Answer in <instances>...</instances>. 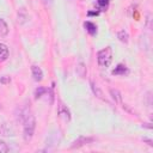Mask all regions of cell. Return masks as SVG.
<instances>
[{
    "mask_svg": "<svg viewBox=\"0 0 153 153\" xmlns=\"http://www.w3.org/2000/svg\"><path fill=\"white\" fill-rule=\"evenodd\" d=\"M97 60L100 67H109L112 61V49L110 47H106L99 50L97 54Z\"/></svg>",
    "mask_w": 153,
    "mask_h": 153,
    "instance_id": "cell-1",
    "label": "cell"
},
{
    "mask_svg": "<svg viewBox=\"0 0 153 153\" xmlns=\"http://www.w3.org/2000/svg\"><path fill=\"white\" fill-rule=\"evenodd\" d=\"M33 129H35V118L31 114L27 112L25 115V120H24V137H25V140H30L32 137Z\"/></svg>",
    "mask_w": 153,
    "mask_h": 153,
    "instance_id": "cell-2",
    "label": "cell"
},
{
    "mask_svg": "<svg viewBox=\"0 0 153 153\" xmlns=\"http://www.w3.org/2000/svg\"><path fill=\"white\" fill-rule=\"evenodd\" d=\"M32 75H33V79L36 81H41L43 79V73H42V69L37 66H32Z\"/></svg>",
    "mask_w": 153,
    "mask_h": 153,
    "instance_id": "cell-3",
    "label": "cell"
},
{
    "mask_svg": "<svg viewBox=\"0 0 153 153\" xmlns=\"http://www.w3.org/2000/svg\"><path fill=\"white\" fill-rule=\"evenodd\" d=\"M84 26H85L86 31H87L90 35H96V32H97V26H96L93 23H91V22H85V23H84Z\"/></svg>",
    "mask_w": 153,
    "mask_h": 153,
    "instance_id": "cell-4",
    "label": "cell"
},
{
    "mask_svg": "<svg viewBox=\"0 0 153 153\" xmlns=\"http://www.w3.org/2000/svg\"><path fill=\"white\" fill-rule=\"evenodd\" d=\"M7 57H8V49L5 44L0 43V62L5 61Z\"/></svg>",
    "mask_w": 153,
    "mask_h": 153,
    "instance_id": "cell-5",
    "label": "cell"
},
{
    "mask_svg": "<svg viewBox=\"0 0 153 153\" xmlns=\"http://www.w3.org/2000/svg\"><path fill=\"white\" fill-rule=\"evenodd\" d=\"M126 73H128V69H127L126 66H123V65H118V66L112 71V74H114V75H124Z\"/></svg>",
    "mask_w": 153,
    "mask_h": 153,
    "instance_id": "cell-6",
    "label": "cell"
},
{
    "mask_svg": "<svg viewBox=\"0 0 153 153\" xmlns=\"http://www.w3.org/2000/svg\"><path fill=\"white\" fill-rule=\"evenodd\" d=\"M8 33V26L5 23V20L0 19V38H4Z\"/></svg>",
    "mask_w": 153,
    "mask_h": 153,
    "instance_id": "cell-7",
    "label": "cell"
},
{
    "mask_svg": "<svg viewBox=\"0 0 153 153\" xmlns=\"http://www.w3.org/2000/svg\"><path fill=\"white\" fill-rule=\"evenodd\" d=\"M88 141H92L91 139H86V137H80L79 140H76L73 145H72V148H75V147H80V146H82V145H85L86 142H88Z\"/></svg>",
    "mask_w": 153,
    "mask_h": 153,
    "instance_id": "cell-8",
    "label": "cell"
},
{
    "mask_svg": "<svg viewBox=\"0 0 153 153\" xmlns=\"http://www.w3.org/2000/svg\"><path fill=\"white\" fill-rule=\"evenodd\" d=\"M76 72H78V74L80 75V76H85V74H86V69H85V67H84V65L82 63H79V66L76 67Z\"/></svg>",
    "mask_w": 153,
    "mask_h": 153,
    "instance_id": "cell-9",
    "label": "cell"
},
{
    "mask_svg": "<svg viewBox=\"0 0 153 153\" xmlns=\"http://www.w3.org/2000/svg\"><path fill=\"white\" fill-rule=\"evenodd\" d=\"M118 38H120L121 42L127 43V42H128V35H127V32H124V31H120V32H118Z\"/></svg>",
    "mask_w": 153,
    "mask_h": 153,
    "instance_id": "cell-10",
    "label": "cell"
},
{
    "mask_svg": "<svg viewBox=\"0 0 153 153\" xmlns=\"http://www.w3.org/2000/svg\"><path fill=\"white\" fill-rule=\"evenodd\" d=\"M6 152H8V147L2 140H0V153H6Z\"/></svg>",
    "mask_w": 153,
    "mask_h": 153,
    "instance_id": "cell-11",
    "label": "cell"
},
{
    "mask_svg": "<svg viewBox=\"0 0 153 153\" xmlns=\"http://www.w3.org/2000/svg\"><path fill=\"white\" fill-rule=\"evenodd\" d=\"M111 94H112L114 99H116V102H117V103H120V102H121V96H120L118 91H116V90H111Z\"/></svg>",
    "mask_w": 153,
    "mask_h": 153,
    "instance_id": "cell-12",
    "label": "cell"
},
{
    "mask_svg": "<svg viewBox=\"0 0 153 153\" xmlns=\"http://www.w3.org/2000/svg\"><path fill=\"white\" fill-rule=\"evenodd\" d=\"M45 91V88H43V87H39V88H37L36 90V92H35V96H36V98H41V96H42V93Z\"/></svg>",
    "mask_w": 153,
    "mask_h": 153,
    "instance_id": "cell-13",
    "label": "cell"
},
{
    "mask_svg": "<svg viewBox=\"0 0 153 153\" xmlns=\"http://www.w3.org/2000/svg\"><path fill=\"white\" fill-rule=\"evenodd\" d=\"M92 88H93V92H94V93H96V94H97L99 98H103V93H102V92L98 90V87H96L94 85H92Z\"/></svg>",
    "mask_w": 153,
    "mask_h": 153,
    "instance_id": "cell-14",
    "label": "cell"
},
{
    "mask_svg": "<svg viewBox=\"0 0 153 153\" xmlns=\"http://www.w3.org/2000/svg\"><path fill=\"white\" fill-rule=\"evenodd\" d=\"M109 1H110V0H98V5H99L100 7H106V6L109 5Z\"/></svg>",
    "mask_w": 153,
    "mask_h": 153,
    "instance_id": "cell-15",
    "label": "cell"
},
{
    "mask_svg": "<svg viewBox=\"0 0 153 153\" xmlns=\"http://www.w3.org/2000/svg\"><path fill=\"white\" fill-rule=\"evenodd\" d=\"M0 81H2V82H7L8 79H7V78H6V79H5V78H0Z\"/></svg>",
    "mask_w": 153,
    "mask_h": 153,
    "instance_id": "cell-16",
    "label": "cell"
},
{
    "mask_svg": "<svg viewBox=\"0 0 153 153\" xmlns=\"http://www.w3.org/2000/svg\"><path fill=\"white\" fill-rule=\"evenodd\" d=\"M44 2H45V4H49V5H50V4L53 2V0H44Z\"/></svg>",
    "mask_w": 153,
    "mask_h": 153,
    "instance_id": "cell-17",
    "label": "cell"
}]
</instances>
